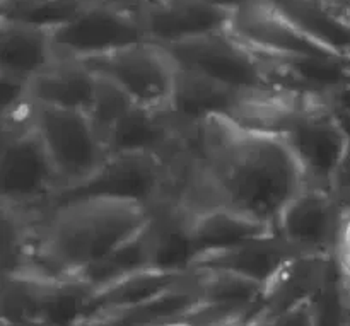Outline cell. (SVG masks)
<instances>
[{
  "label": "cell",
  "instance_id": "1",
  "mask_svg": "<svg viewBox=\"0 0 350 326\" xmlns=\"http://www.w3.org/2000/svg\"><path fill=\"white\" fill-rule=\"evenodd\" d=\"M306 187L280 135L211 116L185 133L171 164L170 200L191 214L224 207L275 231L291 200Z\"/></svg>",
  "mask_w": 350,
  "mask_h": 326
},
{
  "label": "cell",
  "instance_id": "2",
  "mask_svg": "<svg viewBox=\"0 0 350 326\" xmlns=\"http://www.w3.org/2000/svg\"><path fill=\"white\" fill-rule=\"evenodd\" d=\"M150 208L116 198H75L36 219V265L29 273L74 277L139 234Z\"/></svg>",
  "mask_w": 350,
  "mask_h": 326
},
{
  "label": "cell",
  "instance_id": "3",
  "mask_svg": "<svg viewBox=\"0 0 350 326\" xmlns=\"http://www.w3.org/2000/svg\"><path fill=\"white\" fill-rule=\"evenodd\" d=\"M31 108L23 115L2 120L0 207L38 217L51 207L62 183L31 125Z\"/></svg>",
  "mask_w": 350,
  "mask_h": 326
},
{
  "label": "cell",
  "instance_id": "4",
  "mask_svg": "<svg viewBox=\"0 0 350 326\" xmlns=\"http://www.w3.org/2000/svg\"><path fill=\"white\" fill-rule=\"evenodd\" d=\"M296 157L306 187L334 193V185L347 154L350 132L325 98L308 96L284 122L279 133Z\"/></svg>",
  "mask_w": 350,
  "mask_h": 326
},
{
  "label": "cell",
  "instance_id": "5",
  "mask_svg": "<svg viewBox=\"0 0 350 326\" xmlns=\"http://www.w3.org/2000/svg\"><path fill=\"white\" fill-rule=\"evenodd\" d=\"M31 125L60 178V193L88 181L109 157L89 113L33 101Z\"/></svg>",
  "mask_w": 350,
  "mask_h": 326
},
{
  "label": "cell",
  "instance_id": "6",
  "mask_svg": "<svg viewBox=\"0 0 350 326\" xmlns=\"http://www.w3.org/2000/svg\"><path fill=\"white\" fill-rule=\"evenodd\" d=\"M166 50L181 70L200 75L238 92L260 94L286 89L273 79L265 60L229 29L167 46Z\"/></svg>",
  "mask_w": 350,
  "mask_h": 326
},
{
  "label": "cell",
  "instance_id": "7",
  "mask_svg": "<svg viewBox=\"0 0 350 326\" xmlns=\"http://www.w3.org/2000/svg\"><path fill=\"white\" fill-rule=\"evenodd\" d=\"M82 64L116 85L133 105L156 111L171 108L180 67L161 44L146 41Z\"/></svg>",
  "mask_w": 350,
  "mask_h": 326
},
{
  "label": "cell",
  "instance_id": "8",
  "mask_svg": "<svg viewBox=\"0 0 350 326\" xmlns=\"http://www.w3.org/2000/svg\"><path fill=\"white\" fill-rule=\"evenodd\" d=\"M170 164L152 154H115L84 183L58 193L51 207L75 198H116L147 208L167 200Z\"/></svg>",
  "mask_w": 350,
  "mask_h": 326
},
{
  "label": "cell",
  "instance_id": "9",
  "mask_svg": "<svg viewBox=\"0 0 350 326\" xmlns=\"http://www.w3.org/2000/svg\"><path fill=\"white\" fill-rule=\"evenodd\" d=\"M58 60H91L132 44L146 43L147 36L139 16L92 2L81 14L51 31Z\"/></svg>",
  "mask_w": 350,
  "mask_h": 326
},
{
  "label": "cell",
  "instance_id": "10",
  "mask_svg": "<svg viewBox=\"0 0 350 326\" xmlns=\"http://www.w3.org/2000/svg\"><path fill=\"white\" fill-rule=\"evenodd\" d=\"M229 31L253 51L270 57H344L304 33L270 0H253L234 10Z\"/></svg>",
  "mask_w": 350,
  "mask_h": 326
},
{
  "label": "cell",
  "instance_id": "11",
  "mask_svg": "<svg viewBox=\"0 0 350 326\" xmlns=\"http://www.w3.org/2000/svg\"><path fill=\"white\" fill-rule=\"evenodd\" d=\"M342 210L332 191L304 187L284 208L275 232L303 255L332 258Z\"/></svg>",
  "mask_w": 350,
  "mask_h": 326
},
{
  "label": "cell",
  "instance_id": "12",
  "mask_svg": "<svg viewBox=\"0 0 350 326\" xmlns=\"http://www.w3.org/2000/svg\"><path fill=\"white\" fill-rule=\"evenodd\" d=\"M137 16L147 40L167 48L228 31L232 12L208 0H152Z\"/></svg>",
  "mask_w": 350,
  "mask_h": 326
},
{
  "label": "cell",
  "instance_id": "13",
  "mask_svg": "<svg viewBox=\"0 0 350 326\" xmlns=\"http://www.w3.org/2000/svg\"><path fill=\"white\" fill-rule=\"evenodd\" d=\"M303 255L275 231L236 245L222 252L208 253L197 260L193 272H222L243 277L269 287L277 273L293 258Z\"/></svg>",
  "mask_w": 350,
  "mask_h": 326
},
{
  "label": "cell",
  "instance_id": "14",
  "mask_svg": "<svg viewBox=\"0 0 350 326\" xmlns=\"http://www.w3.org/2000/svg\"><path fill=\"white\" fill-rule=\"evenodd\" d=\"M108 156L115 154H152L167 164L180 154L185 135L170 111L133 105L105 140Z\"/></svg>",
  "mask_w": 350,
  "mask_h": 326
},
{
  "label": "cell",
  "instance_id": "15",
  "mask_svg": "<svg viewBox=\"0 0 350 326\" xmlns=\"http://www.w3.org/2000/svg\"><path fill=\"white\" fill-rule=\"evenodd\" d=\"M252 96L255 94L238 92L180 68L173 103L167 111L185 135L211 116H226L239 122Z\"/></svg>",
  "mask_w": 350,
  "mask_h": 326
},
{
  "label": "cell",
  "instance_id": "16",
  "mask_svg": "<svg viewBox=\"0 0 350 326\" xmlns=\"http://www.w3.org/2000/svg\"><path fill=\"white\" fill-rule=\"evenodd\" d=\"M191 212L173 200H164L150 208L152 269L173 273H193L197 252L191 236Z\"/></svg>",
  "mask_w": 350,
  "mask_h": 326
},
{
  "label": "cell",
  "instance_id": "17",
  "mask_svg": "<svg viewBox=\"0 0 350 326\" xmlns=\"http://www.w3.org/2000/svg\"><path fill=\"white\" fill-rule=\"evenodd\" d=\"M334 260L325 256L299 255L291 260L265 289L260 316H275L304 301L318 299L334 273Z\"/></svg>",
  "mask_w": 350,
  "mask_h": 326
},
{
  "label": "cell",
  "instance_id": "18",
  "mask_svg": "<svg viewBox=\"0 0 350 326\" xmlns=\"http://www.w3.org/2000/svg\"><path fill=\"white\" fill-rule=\"evenodd\" d=\"M57 62L51 31L0 21V77L31 82Z\"/></svg>",
  "mask_w": 350,
  "mask_h": 326
},
{
  "label": "cell",
  "instance_id": "19",
  "mask_svg": "<svg viewBox=\"0 0 350 326\" xmlns=\"http://www.w3.org/2000/svg\"><path fill=\"white\" fill-rule=\"evenodd\" d=\"M99 89V77L77 60H58L29 82L31 99L38 105L89 113Z\"/></svg>",
  "mask_w": 350,
  "mask_h": 326
},
{
  "label": "cell",
  "instance_id": "20",
  "mask_svg": "<svg viewBox=\"0 0 350 326\" xmlns=\"http://www.w3.org/2000/svg\"><path fill=\"white\" fill-rule=\"evenodd\" d=\"M191 275L193 273H173L149 269L94 290L91 310H89V320L85 326L96 323L109 314L129 310V308L146 303L152 297L161 296V294L187 282Z\"/></svg>",
  "mask_w": 350,
  "mask_h": 326
},
{
  "label": "cell",
  "instance_id": "21",
  "mask_svg": "<svg viewBox=\"0 0 350 326\" xmlns=\"http://www.w3.org/2000/svg\"><path fill=\"white\" fill-rule=\"evenodd\" d=\"M202 306L197 289V275L161 296L118 311L89 326H161L191 318Z\"/></svg>",
  "mask_w": 350,
  "mask_h": 326
},
{
  "label": "cell",
  "instance_id": "22",
  "mask_svg": "<svg viewBox=\"0 0 350 326\" xmlns=\"http://www.w3.org/2000/svg\"><path fill=\"white\" fill-rule=\"evenodd\" d=\"M269 232H273L269 226L224 207L207 208L193 214L191 217V236H193L197 260L208 253L232 248Z\"/></svg>",
  "mask_w": 350,
  "mask_h": 326
},
{
  "label": "cell",
  "instance_id": "23",
  "mask_svg": "<svg viewBox=\"0 0 350 326\" xmlns=\"http://www.w3.org/2000/svg\"><path fill=\"white\" fill-rule=\"evenodd\" d=\"M304 33L350 58V19L318 0H270Z\"/></svg>",
  "mask_w": 350,
  "mask_h": 326
},
{
  "label": "cell",
  "instance_id": "24",
  "mask_svg": "<svg viewBox=\"0 0 350 326\" xmlns=\"http://www.w3.org/2000/svg\"><path fill=\"white\" fill-rule=\"evenodd\" d=\"M94 289L77 277H43L41 326H85Z\"/></svg>",
  "mask_w": 350,
  "mask_h": 326
},
{
  "label": "cell",
  "instance_id": "25",
  "mask_svg": "<svg viewBox=\"0 0 350 326\" xmlns=\"http://www.w3.org/2000/svg\"><path fill=\"white\" fill-rule=\"evenodd\" d=\"M149 269H152V246H150L149 224H147L130 241L123 243L108 256L74 277L81 279L94 290H99L109 284Z\"/></svg>",
  "mask_w": 350,
  "mask_h": 326
},
{
  "label": "cell",
  "instance_id": "26",
  "mask_svg": "<svg viewBox=\"0 0 350 326\" xmlns=\"http://www.w3.org/2000/svg\"><path fill=\"white\" fill-rule=\"evenodd\" d=\"M43 275L12 273L2 275L0 314L2 325L40 323Z\"/></svg>",
  "mask_w": 350,
  "mask_h": 326
},
{
  "label": "cell",
  "instance_id": "27",
  "mask_svg": "<svg viewBox=\"0 0 350 326\" xmlns=\"http://www.w3.org/2000/svg\"><path fill=\"white\" fill-rule=\"evenodd\" d=\"M92 2L94 0H33L26 3L2 5L0 21L55 31L74 19Z\"/></svg>",
  "mask_w": 350,
  "mask_h": 326
},
{
  "label": "cell",
  "instance_id": "28",
  "mask_svg": "<svg viewBox=\"0 0 350 326\" xmlns=\"http://www.w3.org/2000/svg\"><path fill=\"white\" fill-rule=\"evenodd\" d=\"M132 106L133 103L130 101L129 96L123 94L111 82L99 77L98 94H96L94 105L89 111V116H91L92 123L98 128L103 142Z\"/></svg>",
  "mask_w": 350,
  "mask_h": 326
},
{
  "label": "cell",
  "instance_id": "29",
  "mask_svg": "<svg viewBox=\"0 0 350 326\" xmlns=\"http://www.w3.org/2000/svg\"><path fill=\"white\" fill-rule=\"evenodd\" d=\"M263 326H318L317 299L296 304L263 321Z\"/></svg>",
  "mask_w": 350,
  "mask_h": 326
},
{
  "label": "cell",
  "instance_id": "30",
  "mask_svg": "<svg viewBox=\"0 0 350 326\" xmlns=\"http://www.w3.org/2000/svg\"><path fill=\"white\" fill-rule=\"evenodd\" d=\"M334 195L337 197V200L340 202L342 207H347L350 204V142L347 154H345V159L337 174V180H335Z\"/></svg>",
  "mask_w": 350,
  "mask_h": 326
},
{
  "label": "cell",
  "instance_id": "31",
  "mask_svg": "<svg viewBox=\"0 0 350 326\" xmlns=\"http://www.w3.org/2000/svg\"><path fill=\"white\" fill-rule=\"evenodd\" d=\"M325 101L330 105V108L340 116L342 122L350 130V84L344 85V87L337 89L335 92L328 94Z\"/></svg>",
  "mask_w": 350,
  "mask_h": 326
},
{
  "label": "cell",
  "instance_id": "32",
  "mask_svg": "<svg viewBox=\"0 0 350 326\" xmlns=\"http://www.w3.org/2000/svg\"><path fill=\"white\" fill-rule=\"evenodd\" d=\"M334 265L337 269L338 275L350 284V245L349 246H337L334 252Z\"/></svg>",
  "mask_w": 350,
  "mask_h": 326
},
{
  "label": "cell",
  "instance_id": "33",
  "mask_svg": "<svg viewBox=\"0 0 350 326\" xmlns=\"http://www.w3.org/2000/svg\"><path fill=\"white\" fill-rule=\"evenodd\" d=\"M207 326H263V320L260 313L241 314V316H232L228 320L215 321V323Z\"/></svg>",
  "mask_w": 350,
  "mask_h": 326
},
{
  "label": "cell",
  "instance_id": "34",
  "mask_svg": "<svg viewBox=\"0 0 350 326\" xmlns=\"http://www.w3.org/2000/svg\"><path fill=\"white\" fill-rule=\"evenodd\" d=\"M98 3H105V5L115 7V9L129 10V12L139 14L146 5H149L152 0H94Z\"/></svg>",
  "mask_w": 350,
  "mask_h": 326
},
{
  "label": "cell",
  "instance_id": "35",
  "mask_svg": "<svg viewBox=\"0 0 350 326\" xmlns=\"http://www.w3.org/2000/svg\"><path fill=\"white\" fill-rule=\"evenodd\" d=\"M318 2L332 7V9H335L337 12H340L342 16L350 19V0H318Z\"/></svg>",
  "mask_w": 350,
  "mask_h": 326
},
{
  "label": "cell",
  "instance_id": "36",
  "mask_svg": "<svg viewBox=\"0 0 350 326\" xmlns=\"http://www.w3.org/2000/svg\"><path fill=\"white\" fill-rule=\"evenodd\" d=\"M208 2L215 3V5L222 7V9H228L231 10V12H234V10L241 9V7H245L246 3L253 2V0H208Z\"/></svg>",
  "mask_w": 350,
  "mask_h": 326
},
{
  "label": "cell",
  "instance_id": "37",
  "mask_svg": "<svg viewBox=\"0 0 350 326\" xmlns=\"http://www.w3.org/2000/svg\"><path fill=\"white\" fill-rule=\"evenodd\" d=\"M342 282H344V287H345V294H347V299H349V304H350V284L345 282L344 279H342Z\"/></svg>",
  "mask_w": 350,
  "mask_h": 326
},
{
  "label": "cell",
  "instance_id": "38",
  "mask_svg": "<svg viewBox=\"0 0 350 326\" xmlns=\"http://www.w3.org/2000/svg\"><path fill=\"white\" fill-rule=\"evenodd\" d=\"M345 326H350V314H349V318H347V321H345Z\"/></svg>",
  "mask_w": 350,
  "mask_h": 326
},
{
  "label": "cell",
  "instance_id": "39",
  "mask_svg": "<svg viewBox=\"0 0 350 326\" xmlns=\"http://www.w3.org/2000/svg\"><path fill=\"white\" fill-rule=\"evenodd\" d=\"M345 208H350V204H349V205H347V207H345Z\"/></svg>",
  "mask_w": 350,
  "mask_h": 326
}]
</instances>
